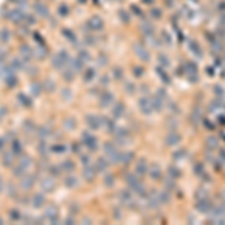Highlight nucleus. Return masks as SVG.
Listing matches in <instances>:
<instances>
[{
	"instance_id": "nucleus-1",
	"label": "nucleus",
	"mask_w": 225,
	"mask_h": 225,
	"mask_svg": "<svg viewBox=\"0 0 225 225\" xmlns=\"http://www.w3.org/2000/svg\"><path fill=\"white\" fill-rule=\"evenodd\" d=\"M66 62H68V54H66V51H60L59 54H56L53 57V66L56 69H62Z\"/></svg>"
},
{
	"instance_id": "nucleus-2",
	"label": "nucleus",
	"mask_w": 225,
	"mask_h": 225,
	"mask_svg": "<svg viewBox=\"0 0 225 225\" xmlns=\"http://www.w3.org/2000/svg\"><path fill=\"white\" fill-rule=\"evenodd\" d=\"M33 185H35V176H32V174H26L20 179V188L23 191L32 189Z\"/></svg>"
},
{
	"instance_id": "nucleus-3",
	"label": "nucleus",
	"mask_w": 225,
	"mask_h": 225,
	"mask_svg": "<svg viewBox=\"0 0 225 225\" xmlns=\"http://www.w3.org/2000/svg\"><path fill=\"white\" fill-rule=\"evenodd\" d=\"M44 218H47V219H48L50 222H53V224L59 222L57 207H56V206H48V207L45 209V212H44Z\"/></svg>"
},
{
	"instance_id": "nucleus-4",
	"label": "nucleus",
	"mask_w": 225,
	"mask_h": 225,
	"mask_svg": "<svg viewBox=\"0 0 225 225\" xmlns=\"http://www.w3.org/2000/svg\"><path fill=\"white\" fill-rule=\"evenodd\" d=\"M41 188H42V191H45V192H51L56 188V183H54V180H53L51 177H45L41 182Z\"/></svg>"
},
{
	"instance_id": "nucleus-5",
	"label": "nucleus",
	"mask_w": 225,
	"mask_h": 225,
	"mask_svg": "<svg viewBox=\"0 0 225 225\" xmlns=\"http://www.w3.org/2000/svg\"><path fill=\"white\" fill-rule=\"evenodd\" d=\"M30 204L35 209H41L45 204V197H44L42 194H35L33 198H32V201H30Z\"/></svg>"
},
{
	"instance_id": "nucleus-6",
	"label": "nucleus",
	"mask_w": 225,
	"mask_h": 225,
	"mask_svg": "<svg viewBox=\"0 0 225 225\" xmlns=\"http://www.w3.org/2000/svg\"><path fill=\"white\" fill-rule=\"evenodd\" d=\"M8 17L11 18V21H14V23H20V21H23L26 18V15L21 12V9H14V11H11L8 14Z\"/></svg>"
},
{
	"instance_id": "nucleus-7",
	"label": "nucleus",
	"mask_w": 225,
	"mask_h": 225,
	"mask_svg": "<svg viewBox=\"0 0 225 225\" xmlns=\"http://www.w3.org/2000/svg\"><path fill=\"white\" fill-rule=\"evenodd\" d=\"M14 153L12 152H5L3 156H2V164L3 167H12L14 165Z\"/></svg>"
},
{
	"instance_id": "nucleus-8",
	"label": "nucleus",
	"mask_w": 225,
	"mask_h": 225,
	"mask_svg": "<svg viewBox=\"0 0 225 225\" xmlns=\"http://www.w3.org/2000/svg\"><path fill=\"white\" fill-rule=\"evenodd\" d=\"M11 152H12L15 156H20L21 153H23V144H21L17 138H14L12 141H11Z\"/></svg>"
},
{
	"instance_id": "nucleus-9",
	"label": "nucleus",
	"mask_w": 225,
	"mask_h": 225,
	"mask_svg": "<svg viewBox=\"0 0 225 225\" xmlns=\"http://www.w3.org/2000/svg\"><path fill=\"white\" fill-rule=\"evenodd\" d=\"M20 53H21V59H23L24 62L30 60V59L33 57V54H35V53L32 51V50H30V48H29L27 45H23V47L20 48Z\"/></svg>"
},
{
	"instance_id": "nucleus-10",
	"label": "nucleus",
	"mask_w": 225,
	"mask_h": 225,
	"mask_svg": "<svg viewBox=\"0 0 225 225\" xmlns=\"http://www.w3.org/2000/svg\"><path fill=\"white\" fill-rule=\"evenodd\" d=\"M5 83H6V86L9 87V89H14V87L18 84V78H17V75L15 74H11V75H6L5 77Z\"/></svg>"
},
{
	"instance_id": "nucleus-11",
	"label": "nucleus",
	"mask_w": 225,
	"mask_h": 225,
	"mask_svg": "<svg viewBox=\"0 0 225 225\" xmlns=\"http://www.w3.org/2000/svg\"><path fill=\"white\" fill-rule=\"evenodd\" d=\"M20 165L23 167V168H26V170H29L30 167H32V158L30 156H21L20 158Z\"/></svg>"
},
{
	"instance_id": "nucleus-12",
	"label": "nucleus",
	"mask_w": 225,
	"mask_h": 225,
	"mask_svg": "<svg viewBox=\"0 0 225 225\" xmlns=\"http://www.w3.org/2000/svg\"><path fill=\"white\" fill-rule=\"evenodd\" d=\"M50 134H51V131H50V128H47V126H42V128H39L38 129V135H39V138L41 140H45L50 137Z\"/></svg>"
},
{
	"instance_id": "nucleus-13",
	"label": "nucleus",
	"mask_w": 225,
	"mask_h": 225,
	"mask_svg": "<svg viewBox=\"0 0 225 225\" xmlns=\"http://www.w3.org/2000/svg\"><path fill=\"white\" fill-rule=\"evenodd\" d=\"M30 93L33 95V96H39L41 95V92H42V87L39 83H30Z\"/></svg>"
},
{
	"instance_id": "nucleus-14",
	"label": "nucleus",
	"mask_w": 225,
	"mask_h": 225,
	"mask_svg": "<svg viewBox=\"0 0 225 225\" xmlns=\"http://www.w3.org/2000/svg\"><path fill=\"white\" fill-rule=\"evenodd\" d=\"M9 219H11V221H21V219H23V215H21L20 210L14 209V210L9 212Z\"/></svg>"
},
{
	"instance_id": "nucleus-15",
	"label": "nucleus",
	"mask_w": 225,
	"mask_h": 225,
	"mask_svg": "<svg viewBox=\"0 0 225 225\" xmlns=\"http://www.w3.org/2000/svg\"><path fill=\"white\" fill-rule=\"evenodd\" d=\"M26 171H27V170H26V168H23L20 164H18L17 167H14V176L18 177V179H21L23 176H26Z\"/></svg>"
},
{
	"instance_id": "nucleus-16",
	"label": "nucleus",
	"mask_w": 225,
	"mask_h": 225,
	"mask_svg": "<svg viewBox=\"0 0 225 225\" xmlns=\"http://www.w3.org/2000/svg\"><path fill=\"white\" fill-rule=\"evenodd\" d=\"M12 66H14V69H24V60L20 57V59H14L12 60V63H11Z\"/></svg>"
},
{
	"instance_id": "nucleus-17",
	"label": "nucleus",
	"mask_w": 225,
	"mask_h": 225,
	"mask_svg": "<svg viewBox=\"0 0 225 225\" xmlns=\"http://www.w3.org/2000/svg\"><path fill=\"white\" fill-rule=\"evenodd\" d=\"M18 101H20V102H23L24 107H30V104H32V101H30V99H29L24 93H20V95H18Z\"/></svg>"
},
{
	"instance_id": "nucleus-18",
	"label": "nucleus",
	"mask_w": 225,
	"mask_h": 225,
	"mask_svg": "<svg viewBox=\"0 0 225 225\" xmlns=\"http://www.w3.org/2000/svg\"><path fill=\"white\" fill-rule=\"evenodd\" d=\"M6 194H8L9 197H17V188H15L12 183H9V185L6 186Z\"/></svg>"
},
{
	"instance_id": "nucleus-19",
	"label": "nucleus",
	"mask_w": 225,
	"mask_h": 225,
	"mask_svg": "<svg viewBox=\"0 0 225 225\" xmlns=\"http://www.w3.org/2000/svg\"><path fill=\"white\" fill-rule=\"evenodd\" d=\"M35 11L38 12V14H41L42 17L48 15V11H47V8H45V6H42V5H36V6H35Z\"/></svg>"
},
{
	"instance_id": "nucleus-20",
	"label": "nucleus",
	"mask_w": 225,
	"mask_h": 225,
	"mask_svg": "<svg viewBox=\"0 0 225 225\" xmlns=\"http://www.w3.org/2000/svg\"><path fill=\"white\" fill-rule=\"evenodd\" d=\"M65 185H66V186H69V188H74V186L77 185V180H75V177H74V176L66 177V180H65Z\"/></svg>"
},
{
	"instance_id": "nucleus-21",
	"label": "nucleus",
	"mask_w": 225,
	"mask_h": 225,
	"mask_svg": "<svg viewBox=\"0 0 225 225\" xmlns=\"http://www.w3.org/2000/svg\"><path fill=\"white\" fill-rule=\"evenodd\" d=\"M84 177H86L87 180H92V179L95 177V171H93L92 168H86V170H84Z\"/></svg>"
},
{
	"instance_id": "nucleus-22",
	"label": "nucleus",
	"mask_w": 225,
	"mask_h": 225,
	"mask_svg": "<svg viewBox=\"0 0 225 225\" xmlns=\"http://www.w3.org/2000/svg\"><path fill=\"white\" fill-rule=\"evenodd\" d=\"M87 122H89V125H90L93 129L98 128V119H96V117H92V116H90V117H87Z\"/></svg>"
},
{
	"instance_id": "nucleus-23",
	"label": "nucleus",
	"mask_w": 225,
	"mask_h": 225,
	"mask_svg": "<svg viewBox=\"0 0 225 225\" xmlns=\"http://www.w3.org/2000/svg\"><path fill=\"white\" fill-rule=\"evenodd\" d=\"M62 168H63V170H66V171H72V170H74V164H72V162H71V161H65V162H63V165H62Z\"/></svg>"
},
{
	"instance_id": "nucleus-24",
	"label": "nucleus",
	"mask_w": 225,
	"mask_h": 225,
	"mask_svg": "<svg viewBox=\"0 0 225 225\" xmlns=\"http://www.w3.org/2000/svg\"><path fill=\"white\" fill-rule=\"evenodd\" d=\"M38 150H39V153H41V155L47 153V146H45V143H44V141H41V143H39V146H38Z\"/></svg>"
},
{
	"instance_id": "nucleus-25",
	"label": "nucleus",
	"mask_w": 225,
	"mask_h": 225,
	"mask_svg": "<svg viewBox=\"0 0 225 225\" xmlns=\"http://www.w3.org/2000/svg\"><path fill=\"white\" fill-rule=\"evenodd\" d=\"M35 54H36V57H38V59H44V56L47 54V50L39 48V50H36V51H35Z\"/></svg>"
},
{
	"instance_id": "nucleus-26",
	"label": "nucleus",
	"mask_w": 225,
	"mask_h": 225,
	"mask_svg": "<svg viewBox=\"0 0 225 225\" xmlns=\"http://www.w3.org/2000/svg\"><path fill=\"white\" fill-rule=\"evenodd\" d=\"M24 129H26V132H33V123L32 122H26L24 123Z\"/></svg>"
},
{
	"instance_id": "nucleus-27",
	"label": "nucleus",
	"mask_w": 225,
	"mask_h": 225,
	"mask_svg": "<svg viewBox=\"0 0 225 225\" xmlns=\"http://www.w3.org/2000/svg\"><path fill=\"white\" fill-rule=\"evenodd\" d=\"M63 75H65V78H66V81H71V80L74 78V72H72V71H66V72H65Z\"/></svg>"
},
{
	"instance_id": "nucleus-28",
	"label": "nucleus",
	"mask_w": 225,
	"mask_h": 225,
	"mask_svg": "<svg viewBox=\"0 0 225 225\" xmlns=\"http://www.w3.org/2000/svg\"><path fill=\"white\" fill-rule=\"evenodd\" d=\"M50 171H51L53 176H59V174H60V170H59L57 167H51V168H50Z\"/></svg>"
},
{
	"instance_id": "nucleus-29",
	"label": "nucleus",
	"mask_w": 225,
	"mask_h": 225,
	"mask_svg": "<svg viewBox=\"0 0 225 225\" xmlns=\"http://www.w3.org/2000/svg\"><path fill=\"white\" fill-rule=\"evenodd\" d=\"M3 38H2V39H3V41H8V39H9V38H11V33H9V32H8V30H3Z\"/></svg>"
},
{
	"instance_id": "nucleus-30",
	"label": "nucleus",
	"mask_w": 225,
	"mask_h": 225,
	"mask_svg": "<svg viewBox=\"0 0 225 225\" xmlns=\"http://www.w3.org/2000/svg\"><path fill=\"white\" fill-rule=\"evenodd\" d=\"M45 89H48L50 92H51L53 89H54V84H53V83H51V81H50V80H48V81L45 83Z\"/></svg>"
},
{
	"instance_id": "nucleus-31",
	"label": "nucleus",
	"mask_w": 225,
	"mask_h": 225,
	"mask_svg": "<svg viewBox=\"0 0 225 225\" xmlns=\"http://www.w3.org/2000/svg\"><path fill=\"white\" fill-rule=\"evenodd\" d=\"M53 150H54L56 153H62V150H63V147H62V146H54V147H53Z\"/></svg>"
},
{
	"instance_id": "nucleus-32",
	"label": "nucleus",
	"mask_w": 225,
	"mask_h": 225,
	"mask_svg": "<svg viewBox=\"0 0 225 225\" xmlns=\"http://www.w3.org/2000/svg\"><path fill=\"white\" fill-rule=\"evenodd\" d=\"M3 149H5V140L0 138V152H3Z\"/></svg>"
},
{
	"instance_id": "nucleus-33",
	"label": "nucleus",
	"mask_w": 225,
	"mask_h": 225,
	"mask_svg": "<svg viewBox=\"0 0 225 225\" xmlns=\"http://www.w3.org/2000/svg\"><path fill=\"white\" fill-rule=\"evenodd\" d=\"M3 191V182H2V179H0V192Z\"/></svg>"
},
{
	"instance_id": "nucleus-34",
	"label": "nucleus",
	"mask_w": 225,
	"mask_h": 225,
	"mask_svg": "<svg viewBox=\"0 0 225 225\" xmlns=\"http://www.w3.org/2000/svg\"><path fill=\"white\" fill-rule=\"evenodd\" d=\"M3 224V219H2V218H0V225Z\"/></svg>"
}]
</instances>
